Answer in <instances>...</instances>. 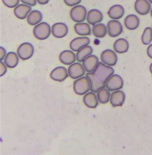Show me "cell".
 <instances>
[{
	"label": "cell",
	"instance_id": "6da1fadb",
	"mask_svg": "<svg viewBox=\"0 0 152 155\" xmlns=\"http://www.w3.org/2000/svg\"><path fill=\"white\" fill-rule=\"evenodd\" d=\"M114 73V70L112 67L107 66L103 62H99L93 73L86 74V77L89 79L91 84V91L96 93L100 89L105 88L107 79Z\"/></svg>",
	"mask_w": 152,
	"mask_h": 155
},
{
	"label": "cell",
	"instance_id": "7a4b0ae2",
	"mask_svg": "<svg viewBox=\"0 0 152 155\" xmlns=\"http://www.w3.org/2000/svg\"><path fill=\"white\" fill-rule=\"evenodd\" d=\"M73 88L77 94H85L91 89V84L89 79L87 77H82L76 80L74 82Z\"/></svg>",
	"mask_w": 152,
	"mask_h": 155
},
{
	"label": "cell",
	"instance_id": "3957f363",
	"mask_svg": "<svg viewBox=\"0 0 152 155\" xmlns=\"http://www.w3.org/2000/svg\"><path fill=\"white\" fill-rule=\"evenodd\" d=\"M51 32L50 26L45 22L39 23L33 29V35L39 40L46 39L49 36Z\"/></svg>",
	"mask_w": 152,
	"mask_h": 155
},
{
	"label": "cell",
	"instance_id": "277c9868",
	"mask_svg": "<svg viewBox=\"0 0 152 155\" xmlns=\"http://www.w3.org/2000/svg\"><path fill=\"white\" fill-rule=\"evenodd\" d=\"M87 10L82 5H78L74 7L70 11L71 19L77 23H81L87 18Z\"/></svg>",
	"mask_w": 152,
	"mask_h": 155
},
{
	"label": "cell",
	"instance_id": "5b68a950",
	"mask_svg": "<svg viewBox=\"0 0 152 155\" xmlns=\"http://www.w3.org/2000/svg\"><path fill=\"white\" fill-rule=\"evenodd\" d=\"M34 53L33 46L28 42L23 43L17 49V54L22 60H27L33 56Z\"/></svg>",
	"mask_w": 152,
	"mask_h": 155
},
{
	"label": "cell",
	"instance_id": "8992f818",
	"mask_svg": "<svg viewBox=\"0 0 152 155\" xmlns=\"http://www.w3.org/2000/svg\"><path fill=\"white\" fill-rule=\"evenodd\" d=\"M105 86L107 89L109 91H118L123 87L124 81L121 77L119 75H112L107 79Z\"/></svg>",
	"mask_w": 152,
	"mask_h": 155
},
{
	"label": "cell",
	"instance_id": "52a82bcc",
	"mask_svg": "<svg viewBox=\"0 0 152 155\" xmlns=\"http://www.w3.org/2000/svg\"><path fill=\"white\" fill-rule=\"evenodd\" d=\"M107 28L108 35L112 38L118 36L123 31L121 23L117 20H112L108 21Z\"/></svg>",
	"mask_w": 152,
	"mask_h": 155
},
{
	"label": "cell",
	"instance_id": "ba28073f",
	"mask_svg": "<svg viewBox=\"0 0 152 155\" xmlns=\"http://www.w3.org/2000/svg\"><path fill=\"white\" fill-rule=\"evenodd\" d=\"M101 59L102 62L110 67L114 66L118 61L116 53L111 49H107L103 51L101 55Z\"/></svg>",
	"mask_w": 152,
	"mask_h": 155
},
{
	"label": "cell",
	"instance_id": "9c48e42d",
	"mask_svg": "<svg viewBox=\"0 0 152 155\" xmlns=\"http://www.w3.org/2000/svg\"><path fill=\"white\" fill-rule=\"evenodd\" d=\"M85 69L80 62L72 64L68 70L69 76L73 79H77L83 76L85 74Z\"/></svg>",
	"mask_w": 152,
	"mask_h": 155
},
{
	"label": "cell",
	"instance_id": "30bf717a",
	"mask_svg": "<svg viewBox=\"0 0 152 155\" xmlns=\"http://www.w3.org/2000/svg\"><path fill=\"white\" fill-rule=\"evenodd\" d=\"M136 12L140 15H146L151 10V5L148 0H136L134 4Z\"/></svg>",
	"mask_w": 152,
	"mask_h": 155
},
{
	"label": "cell",
	"instance_id": "8fae6325",
	"mask_svg": "<svg viewBox=\"0 0 152 155\" xmlns=\"http://www.w3.org/2000/svg\"><path fill=\"white\" fill-rule=\"evenodd\" d=\"M68 71L64 67H58L54 69L50 74V77L56 81L62 82L68 77Z\"/></svg>",
	"mask_w": 152,
	"mask_h": 155
},
{
	"label": "cell",
	"instance_id": "7c38bea8",
	"mask_svg": "<svg viewBox=\"0 0 152 155\" xmlns=\"http://www.w3.org/2000/svg\"><path fill=\"white\" fill-rule=\"evenodd\" d=\"M68 31L67 26L62 23H55L51 29L52 35L57 38H62L65 37Z\"/></svg>",
	"mask_w": 152,
	"mask_h": 155
},
{
	"label": "cell",
	"instance_id": "4fadbf2b",
	"mask_svg": "<svg viewBox=\"0 0 152 155\" xmlns=\"http://www.w3.org/2000/svg\"><path fill=\"white\" fill-rule=\"evenodd\" d=\"M99 64L98 58L94 55H91L86 57L83 61V65L86 70L88 73H91L97 67Z\"/></svg>",
	"mask_w": 152,
	"mask_h": 155
},
{
	"label": "cell",
	"instance_id": "5bb4252c",
	"mask_svg": "<svg viewBox=\"0 0 152 155\" xmlns=\"http://www.w3.org/2000/svg\"><path fill=\"white\" fill-rule=\"evenodd\" d=\"M125 99V94L121 91H117L111 94L110 103L113 107H121Z\"/></svg>",
	"mask_w": 152,
	"mask_h": 155
},
{
	"label": "cell",
	"instance_id": "9a60e30c",
	"mask_svg": "<svg viewBox=\"0 0 152 155\" xmlns=\"http://www.w3.org/2000/svg\"><path fill=\"white\" fill-rule=\"evenodd\" d=\"M90 39L88 37H79L74 39L70 44V47L73 51L78 52L80 49L90 44Z\"/></svg>",
	"mask_w": 152,
	"mask_h": 155
},
{
	"label": "cell",
	"instance_id": "2e32d148",
	"mask_svg": "<svg viewBox=\"0 0 152 155\" xmlns=\"http://www.w3.org/2000/svg\"><path fill=\"white\" fill-rule=\"evenodd\" d=\"M31 10V8L30 5L26 4H19L15 8L14 13L16 17L23 20L28 16Z\"/></svg>",
	"mask_w": 152,
	"mask_h": 155
},
{
	"label": "cell",
	"instance_id": "e0dca14e",
	"mask_svg": "<svg viewBox=\"0 0 152 155\" xmlns=\"http://www.w3.org/2000/svg\"><path fill=\"white\" fill-rule=\"evenodd\" d=\"M103 18V15L99 10L92 9L88 12L86 18L88 23L94 26L96 24L101 22Z\"/></svg>",
	"mask_w": 152,
	"mask_h": 155
},
{
	"label": "cell",
	"instance_id": "ac0fdd59",
	"mask_svg": "<svg viewBox=\"0 0 152 155\" xmlns=\"http://www.w3.org/2000/svg\"><path fill=\"white\" fill-rule=\"evenodd\" d=\"M60 60L65 65H71L76 61V54L71 51L66 50L61 52L59 57Z\"/></svg>",
	"mask_w": 152,
	"mask_h": 155
},
{
	"label": "cell",
	"instance_id": "d6986e66",
	"mask_svg": "<svg viewBox=\"0 0 152 155\" xmlns=\"http://www.w3.org/2000/svg\"><path fill=\"white\" fill-rule=\"evenodd\" d=\"M125 13L124 7L121 5H114L112 6L107 12L108 16L114 20L120 19Z\"/></svg>",
	"mask_w": 152,
	"mask_h": 155
},
{
	"label": "cell",
	"instance_id": "ffe728a7",
	"mask_svg": "<svg viewBox=\"0 0 152 155\" xmlns=\"http://www.w3.org/2000/svg\"><path fill=\"white\" fill-rule=\"evenodd\" d=\"M124 25L127 29L130 31L136 30L140 25V20L137 16L130 15L127 16L124 20Z\"/></svg>",
	"mask_w": 152,
	"mask_h": 155
},
{
	"label": "cell",
	"instance_id": "44dd1931",
	"mask_svg": "<svg viewBox=\"0 0 152 155\" xmlns=\"http://www.w3.org/2000/svg\"><path fill=\"white\" fill-rule=\"evenodd\" d=\"M98 99L94 92H89L83 97V102L86 107L90 108H95L98 105Z\"/></svg>",
	"mask_w": 152,
	"mask_h": 155
},
{
	"label": "cell",
	"instance_id": "7402d4cb",
	"mask_svg": "<svg viewBox=\"0 0 152 155\" xmlns=\"http://www.w3.org/2000/svg\"><path fill=\"white\" fill-rule=\"evenodd\" d=\"M129 48V44L128 41L123 38L117 39L114 44V49L116 52L119 54H124L128 51Z\"/></svg>",
	"mask_w": 152,
	"mask_h": 155
},
{
	"label": "cell",
	"instance_id": "603a6c76",
	"mask_svg": "<svg viewBox=\"0 0 152 155\" xmlns=\"http://www.w3.org/2000/svg\"><path fill=\"white\" fill-rule=\"evenodd\" d=\"M74 31L80 36H87L91 35V28L89 24L85 23H78L74 25Z\"/></svg>",
	"mask_w": 152,
	"mask_h": 155
},
{
	"label": "cell",
	"instance_id": "cb8c5ba5",
	"mask_svg": "<svg viewBox=\"0 0 152 155\" xmlns=\"http://www.w3.org/2000/svg\"><path fill=\"white\" fill-rule=\"evenodd\" d=\"M42 15L39 11L33 10L29 14L27 17V21L30 25L35 26L38 25L42 21Z\"/></svg>",
	"mask_w": 152,
	"mask_h": 155
},
{
	"label": "cell",
	"instance_id": "d4e9b609",
	"mask_svg": "<svg viewBox=\"0 0 152 155\" xmlns=\"http://www.w3.org/2000/svg\"><path fill=\"white\" fill-rule=\"evenodd\" d=\"M18 57L15 52H8L4 58V63L8 68H15L18 63Z\"/></svg>",
	"mask_w": 152,
	"mask_h": 155
},
{
	"label": "cell",
	"instance_id": "484cf974",
	"mask_svg": "<svg viewBox=\"0 0 152 155\" xmlns=\"http://www.w3.org/2000/svg\"><path fill=\"white\" fill-rule=\"evenodd\" d=\"M107 32V28L103 23L96 24L93 26L92 28V33L93 35L98 38H102L105 37Z\"/></svg>",
	"mask_w": 152,
	"mask_h": 155
},
{
	"label": "cell",
	"instance_id": "4316f807",
	"mask_svg": "<svg viewBox=\"0 0 152 155\" xmlns=\"http://www.w3.org/2000/svg\"><path fill=\"white\" fill-rule=\"evenodd\" d=\"M93 53V49L91 46H85L80 49L77 53V60L78 62H83L84 60Z\"/></svg>",
	"mask_w": 152,
	"mask_h": 155
},
{
	"label": "cell",
	"instance_id": "83f0119b",
	"mask_svg": "<svg viewBox=\"0 0 152 155\" xmlns=\"http://www.w3.org/2000/svg\"><path fill=\"white\" fill-rule=\"evenodd\" d=\"M97 93L98 101L101 104H105L109 101V98L111 97V94L107 89H101Z\"/></svg>",
	"mask_w": 152,
	"mask_h": 155
},
{
	"label": "cell",
	"instance_id": "f1b7e54d",
	"mask_svg": "<svg viewBox=\"0 0 152 155\" xmlns=\"http://www.w3.org/2000/svg\"><path fill=\"white\" fill-rule=\"evenodd\" d=\"M152 41V29L149 27L146 28L143 31L141 36L142 43L145 45H147L151 43Z\"/></svg>",
	"mask_w": 152,
	"mask_h": 155
},
{
	"label": "cell",
	"instance_id": "f546056e",
	"mask_svg": "<svg viewBox=\"0 0 152 155\" xmlns=\"http://www.w3.org/2000/svg\"><path fill=\"white\" fill-rule=\"evenodd\" d=\"M3 4L8 8H15L17 7L20 2V0H2Z\"/></svg>",
	"mask_w": 152,
	"mask_h": 155
},
{
	"label": "cell",
	"instance_id": "4dcf8cb0",
	"mask_svg": "<svg viewBox=\"0 0 152 155\" xmlns=\"http://www.w3.org/2000/svg\"><path fill=\"white\" fill-rule=\"evenodd\" d=\"M65 4L70 7L75 6L76 5L79 4L81 0H64Z\"/></svg>",
	"mask_w": 152,
	"mask_h": 155
},
{
	"label": "cell",
	"instance_id": "1f68e13d",
	"mask_svg": "<svg viewBox=\"0 0 152 155\" xmlns=\"http://www.w3.org/2000/svg\"><path fill=\"white\" fill-rule=\"evenodd\" d=\"M24 4L29 5L30 6H35L36 4L37 0H21Z\"/></svg>",
	"mask_w": 152,
	"mask_h": 155
},
{
	"label": "cell",
	"instance_id": "d6a6232c",
	"mask_svg": "<svg viewBox=\"0 0 152 155\" xmlns=\"http://www.w3.org/2000/svg\"><path fill=\"white\" fill-rule=\"evenodd\" d=\"M7 65L4 62H2V61H1V76H3L4 74H5L7 72Z\"/></svg>",
	"mask_w": 152,
	"mask_h": 155
},
{
	"label": "cell",
	"instance_id": "836d02e7",
	"mask_svg": "<svg viewBox=\"0 0 152 155\" xmlns=\"http://www.w3.org/2000/svg\"><path fill=\"white\" fill-rule=\"evenodd\" d=\"M6 55V51L3 47H1V61H2L5 58Z\"/></svg>",
	"mask_w": 152,
	"mask_h": 155
},
{
	"label": "cell",
	"instance_id": "e575fe53",
	"mask_svg": "<svg viewBox=\"0 0 152 155\" xmlns=\"http://www.w3.org/2000/svg\"><path fill=\"white\" fill-rule=\"evenodd\" d=\"M147 53L148 56L152 59V44L150 45L147 49Z\"/></svg>",
	"mask_w": 152,
	"mask_h": 155
},
{
	"label": "cell",
	"instance_id": "d590c367",
	"mask_svg": "<svg viewBox=\"0 0 152 155\" xmlns=\"http://www.w3.org/2000/svg\"><path fill=\"white\" fill-rule=\"evenodd\" d=\"M49 1V0H37V2L40 5H45L46 4H48Z\"/></svg>",
	"mask_w": 152,
	"mask_h": 155
},
{
	"label": "cell",
	"instance_id": "8d00e7d4",
	"mask_svg": "<svg viewBox=\"0 0 152 155\" xmlns=\"http://www.w3.org/2000/svg\"><path fill=\"white\" fill-rule=\"evenodd\" d=\"M150 73L152 74V63L150 64Z\"/></svg>",
	"mask_w": 152,
	"mask_h": 155
},
{
	"label": "cell",
	"instance_id": "74e56055",
	"mask_svg": "<svg viewBox=\"0 0 152 155\" xmlns=\"http://www.w3.org/2000/svg\"><path fill=\"white\" fill-rule=\"evenodd\" d=\"M150 15H151V16H152V9H151V10H150Z\"/></svg>",
	"mask_w": 152,
	"mask_h": 155
},
{
	"label": "cell",
	"instance_id": "f35d334b",
	"mask_svg": "<svg viewBox=\"0 0 152 155\" xmlns=\"http://www.w3.org/2000/svg\"><path fill=\"white\" fill-rule=\"evenodd\" d=\"M148 1L150 2V4H152V0H148Z\"/></svg>",
	"mask_w": 152,
	"mask_h": 155
}]
</instances>
